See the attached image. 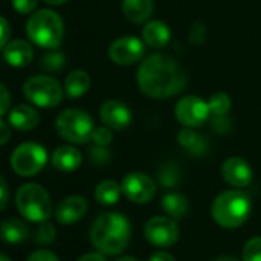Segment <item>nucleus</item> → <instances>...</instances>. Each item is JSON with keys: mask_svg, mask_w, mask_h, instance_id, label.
<instances>
[{"mask_svg": "<svg viewBox=\"0 0 261 261\" xmlns=\"http://www.w3.org/2000/svg\"><path fill=\"white\" fill-rule=\"evenodd\" d=\"M188 82L186 71L172 57L151 54L137 71V83L143 94L152 98H168L183 91Z\"/></svg>", "mask_w": 261, "mask_h": 261, "instance_id": "nucleus-1", "label": "nucleus"}, {"mask_svg": "<svg viewBox=\"0 0 261 261\" xmlns=\"http://www.w3.org/2000/svg\"><path fill=\"white\" fill-rule=\"evenodd\" d=\"M130 240V223L118 212L100 214L91 226L94 247L106 255L121 253Z\"/></svg>", "mask_w": 261, "mask_h": 261, "instance_id": "nucleus-2", "label": "nucleus"}, {"mask_svg": "<svg viewBox=\"0 0 261 261\" xmlns=\"http://www.w3.org/2000/svg\"><path fill=\"white\" fill-rule=\"evenodd\" d=\"M250 198L240 189L221 192L212 203L211 214L217 224L226 229H235L246 223L250 214Z\"/></svg>", "mask_w": 261, "mask_h": 261, "instance_id": "nucleus-3", "label": "nucleus"}, {"mask_svg": "<svg viewBox=\"0 0 261 261\" xmlns=\"http://www.w3.org/2000/svg\"><path fill=\"white\" fill-rule=\"evenodd\" d=\"M27 34L37 46L54 49L63 40V20L51 10H40L30 17L27 23Z\"/></svg>", "mask_w": 261, "mask_h": 261, "instance_id": "nucleus-4", "label": "nucleus"}, {"mask_svg": "<svg viewBox=\"0 0 261 261\" xmlns=\"http://www.w3.org/2000/svg\"><path fill=\"white\" fill-rule=\"evenodd\" d=\"M16 206L27 220L34 223H43L53 214V203L48 192L36 183H27L17 191Z\"/></svg>", "mask_w": 261, "mask_h": 261, "instance_id": "nucleus-5", "label": "nucleus"}, {"mask_svg": "<svg viewBox=\"0 0 261 261\" xmlns=\"http://www.w3.org/2000/svg\"><path fill=\"white\" fill-rule=\"evenodd\" d=\"M59 136L74 145L86 143L94 130L92 118L82 109H66L56 120Z\"/></svg>", "mask_w": 261, "mask_h": 261, "instance_id": "nucleus-6", "label": "nucleus"}, {"mask_svg": "<svg viewBox=\"0 0 261 261\" xmlns=\"http://www.w3.org/2000/svg\"><path fill=\"white\" fill-rule=\"evenodd\" d=\"M25 97L40 108H54L60 105L63 98V89L60 83L46 75H36L25 82L23 85Z\"/></svg>", "mask_w": 261, "mask_h": 261, "instance_id": "nucleus-7", "label": "nucleus"}, {"mask_svg": "<svg viewBox=\"0 0 261 261\" xmlns=\"http://www.w3.org/2000/svg\"><path fill=\"white\" fill-rule=\"evenodd\" d=\"M48 162L46 149L34 142H27L17 146L11 155V166L16 174L31 177L39 174Z\"/></svg>", "mask_w": 261, "mask_h": 261, "instance_id": "nucleus-8", "label": "nucleus"}, {"mask_svg": "<svg viewBox=\"0 0 261 261\" xmlns=\"http://www.w3.org/2000/svg\"><path fill=\"white\" fill-rule=\"evenodd\" d=\"M175 117L185 127H197L207 121L211 117V108L201 97L188 95L177 101Z\"/></svg>", "mask_w": 261, "mask_h": 261, "instance_id": "nucleus-9", "label": "nucleus"}, {"mask_svg": "<svg viewBox=\"0 0 261 261\" xmlns=\"http://www.w3.org/2000/svg\"><path fill=\"white\" fill-rule=\"evenodd\" d=\"M180 235L178 226L171 217H152L145 224V238L157 247H171Z\"/></svg>", "mask_w": 261, "mask_h": 261, "instance_id": "nucleus-10", "label": "nucleus"}, {"mask_svg": "<svg viewBox=\"0 0 261 261\" xmlns=\"http://www.w3.org/2000/svg\"><path fill=\"white\" fill-rule=\"evenodd\" d=\"M121 192L129 201L145 204L155 197L157 185L149 175L143 172H130L121 181Z\"/></svg>", "mask_w": 261, "mask_h": 261, "instance_id": "nucleus-11", "label": "nucleus"}, {"mask_svg": "<svg viewBox=\"0 0 261 261\" xmlns=\"http://www.w3.org/2000/svg\"><path fill=\"white\" fill-rule=\"evenodd\" d=\"M143 54L145 43L134 36L118 37L109 46V59L120 66H127L140 62Z\"/></svg>", "mask_w": 261, "mask_h": 261, "instance_id": "nucleus-12", "label": "nucleus"}, {"mask_svg": "<svg viewBox=\"0 0 261 261\" xmlns=\"http://www.w3.org/2000/svg\"><path fill=\"white\" fill-rule=\"evenodd\" d=\"M221 175L224 181L237 189L246 188L252 181V168L241 157H230L221 165Z\"/></svg>", "mask_w": 261, "mask_h": 261, "instance_id": "nucleus-13", "label": "nucleus"}, {"mask_svg": "<svg viewBox=\"0 0 261 261\" xmlns=\"http://www.w3.org/2000/svg\"><path fill=\"white\" fill-rule=\"evenodd\" d=\"M100 118L105 126L111 129H124L133 120L130 109L120 100H108L100 108Z\"/></svg>", "mask_w": 261, "mask_h": 261, "instance_id": "nucleus-14", "label": "nucleus"}, {"mask_svg": "<svg viewBox=\"0 0 261 261\" xmlns=\"http://www.w3.org/2000/svg\"><path fill=\"white\" fill-rule=\"evenodd\" d=\"M88 211V201L80 195H72L62 200L56 207V218L62 224L77 223L85 217Z\"/></svg>", "mask_w": 261, "mask_h": 261, "instance_id": "nucleus-15", "label": "nucleus"}, {"mask_svg": "<svg viewBox=\"0 0 261 261\" xmlns=\"http://www.w3.org/2000/svg\"><path fill=\"white\" fill-rule=\"evenodd\" d=\"M123 16L133 23L148 22L154 11L152 0H123L121 4Z\"/></svg>", "mask_w": 261, "mask_h": 261, "instance_id": "nucleus-16", "label": "nucleus"}, {"mask_svg": "<svg viewBox=\"0 0 261 261\" xmlns=\"http://www.w3.org/2000/svg\"><path fill=\"white\" fill-rule=\"evenodd\" d=\"M143 39L145 43L154 49L165 48L171 40V30L162 20H151L143 28Z\"/></svg>", "mask_w": 261, "mask_h": 261, "instance_id": "nucleus-17", "label": "nucleus"}, {"mask_svg": "<svg viewBox=\"0 0 261 261\" xmlns=\"http://www.w3.org/2000/svg\"><path fill=\"white\" fill-rule=\"evenodd\" d=\"M33 56H34L33 48L25 40H14V42L8 43L4 51L5 60L14 68L28 66L33 60Z\"/></svg>", "mask_w": 261, "mask_h": 261, "instance_id": "nucleus-18", "label": "nucleus"}, {"mask_svg": "<svg viewBox=\"0 0 261 261\" xmlns=\"http://www.w3.org/2000/svg\"><path fill=\"white\" fill-rule=\"evenodd\" d=\"M39 121V112L28 105H19L10 112V124L20 130H31L37 127Z\"/></svg>", "mask_w": 261, "mask_h": 261, "instance_id": "nucleus-19", "label": "nucleus"}, {"mask_svg": "<svg viewBox=\"0 0 261 261\" xmlns=\"http://www.w3.org/2000/svg\"><path fill=\"white\" fill-rule=\"evenodd\" d=\"M53 165L62 172H72L82 165V154L74 146H60L53 154Z\"/></svg>", "mask_w": 261, "mask_h": 261, "instance_id": "nucleus-20", "label": "nucleus"}, {"mask_svg": "<svg viewBox=\"0 0 261 261\" xmlns=\"http://www.w3.org/2000/svg\"><path fill=\"white\" fill-rule=\"evenodd\" d=\"M30 235L28 226L19 218H10L0 226V237L8 244H19L23 243Z\"/></svg>", "mask_w": 261, "mask_h": 261, "instance_id": "nucleus-21", "label": "nucleus"}, {"mask_svg": "<svg viewBox=\"0 0 261 261\" xmlns=\"http://www.w3.org/2000/svg\"><path fill=\"white\" fill-rule=\"evenodd\" d=\"M162 207L163 211L174 220H180L185 217V214L189 209L188 198L180 192H168L162 198Z\"/></svg>", "mask_w": 261, "mask_h": 261, "instance_id": "nucleus-22", "label": "nucleus"}, {"mask_svg": "<svg viewBox=\"0 0 261 261\" xmlns=\"http://www.w3.org/2000/svg\"><path fill=\"white\" fill-rule=\"evenodd\" d=\"M89 86H91V79H89L88 72H85L82 69L72 71L65 80V91L71 98H79V97L85 95L88 92Z\"/></svg>", "mask_w": 261, "mask_h": 261, "instance_id": "nucleus-23", "label": "nucleus"}, {"mask_svg": "<svg viewBox=\"0 0 261 261\" xmlns=\"http://www.w3.org/2000/svg\"><path fill=\"white\" fill-rule=\"evenodd\" d=\"M121 185L115 183L114 180H105L97 185L95 188V200L103 206H112L120 200L121 195Z\"/></svg>", "mask_w": 261, "mask_h": 261, "instance_id": "nucleus-24", "label": "nucleus"}, {"mask_svg": "<svg viewBox=\"0 0 261 261\" xmlns=\"http://www.w3.org/2000/svg\"><path fill=\"white\" fill-rule=\"evenodd\" d=\"M178 143L195 155H201L206 151V142L201 136H197L192 127H186L178 134Z\"/></svg>", "mask_w": 261, "mask_h": 261, "instance_id": "nucleus-25", "label": "nucleus"}, {"mask_svg": "<svg viewBox=\"0 0 261 261\" xmlns=\"http://www.w3.org/2000/svg\"><path fill=\"white\" fill-rule=\"evenodd\" d=\"M209 108H211V114L215 117H223L230 111L232 101L230 97L226 92H215L214 95H211L209 98Z\"/></svg>", "mask_w": 261, "mask_h": 261, "instance_id": "nucleus-26", "label": "nucleus"}, {"mask_svg": "<svg viewBox=\"0 0 261 261\" xmlns=\"http://www.w3.org/2000/svg\"><path fill=\"white\" fill-rule=\"evenodd\" d=\"M243 261H261V237H252L243 246Z\"/></svg>", "mask_w": 261, "mask_h": 261, "instance_id": "nucleus-27", "label": "nucleus"}, {"mask_svg": "<svg viewBox=\"0 0 261 261\" xmlns=\"http://www.w3.org/2000/svg\"><path fill=\"white\" fill-rule=\"evenodd\" d=\"M159 180L165 188H172L180 180V172L175 165H165L159 172Z\"/></svg>", "mask_w": 261, "mask_h": 261, "instance_id": "nucleus-28", "label": "nucleus"}, {"mask_svg": "<svg viewBox=\"0 0 261 261\" xmlns=\"http://www.w3.org/2000/svg\"><path fill=\"white\" fill-rule=\"evenodd\" d=\"M56 238V229L51 223L43 221L36 232V241L39 244H51Z\"/></svg>", "mask_w": 261, "mask_h": 261, "instance_id": "nucleus-29", "label": "nucleus"}, {"mask_svg": "<svg viewBox=\"0 0 261 261\" xmlns=\"http://www.w3.org/2000/svg\"><path fill=\"white\" fill-rule=\"evenodd\" d=\"M91 139H92V142H94L97 146H108V145L112 142V133H111V127H108V126L94 127Z\"/></svg>", "mask_w": 261, "mask_h": 261, "instance_id": "nucleus-30", "label": "nucleus"}, {"mask_svg": "<svg viewBox=\"0 0 261 261\" xmlns=\"http://www.w3.org/2000/svg\"><path fill=\"white\" fill-rule=\"evenodd\" d=\"M13 7L20 14H30L37 7V0H13Z\"/></svg>", "mask_w": 261, "mask_h": 261, "instance_id": "nucleus-31", "label": "nucleus"}, {"mask_svg": "<svg viewBox=\"0 0 261 261\" xmlns=\"http://www.w3.org/2000/svg\"><path fill=\"white\" fill-rule=\"evenodd\" d=\"M206 37V28L203 23H194L192 28H191V33H189V40L191 43L197 45V43H201Z\"/></svg>", "mask_w": 261, "mask_h": 261, "instance_id": "nucleus-32", "label": "nucleus"}, {"mask_svg": "<svg viewBox=\"0 0 261 261\" xmlns=\"http://www.w3.org/2000/svg\"><path fill=\"white\" fill-rule=\"evenodd\" d=\"M10 105H11V95H10L8 89L0 83V117L8 114Z\"/></svg>", "mask_w": 261, "mask_h": 261, "instance_id": "nucleus-33", "label": "nucleus"}, {"mask_svg": "<svg viewBox=\"0 0 261 261\" xmlns=\"http://www.w3.org/2000/svg\"><path fill=\"white\" fill-rule=\"evenodd\" d=\"M28 261H60L51 250H36L30 255Z\"/></svg>", "mask_w": 261, "mask_h": 261, "instance_id": "nucleus-34", "label": "nucleus"}, {"mask_svg": "<svg viewBox=\"0 0 261 261\" xmlns=\"http://www.w3.org/2000/svg\"><path fill=\"white\" fill-rule=\"evenodd\" d=\"M8 39H10V25L4 17H0V49L7 46Z\"/></svg>", "mask_w": 261, "mask_h": 261, "instance_id": "nucleus-35", "label": "nucleus"}, {"mask_svg": "<svg viewBox=\"0 0 261 261\" xmlns=\"http://www.w3.org/2000/svg\"><path fill=\"white\" fill-rule=\"evenodd\" d=\"M91 157L97 163H106L109 160V152L106 151L105 146H97L91 151Z\"/></svg>", "mask_w": 261, "mask_h": 261, "instance_id": "nucleus-36", "label": "nucleus"}, {"mask_svg": "<svg viewBox=\"0 0 261 261\" xmlns=\"http://www.w3.org/2000/svg\"><path fill=\"white\" fill-rule=\"evenodd\" d=\"M8 200H10L8 185H7V181L2 177H0V211L5 209V206L8 204Z\"/></svg>", "mask_w": 261, "mask_h": 261, "instance_id": "nucleus-37", "label": "nucleus"}, {"mask_svg": "<svg viewBox=\"0 0 261 261\" xmlns=\"http://www.w3.org/2000/svg\"><path fill=\"white\" fill-rule=\"evenodd\" d=\"M11 137V129L8 126V123H5L4 120H0V145H5Z\"/></svg>", "mask_w": 261, "mask_h": 261, "instance_id": "nucleus-38", "label": "nucleus"}, {"mask_svg": "<svg viewBox=\"0 0 261 261\" xmlns=\"http://www.w3.org/2000/svg\"><path fill=\"white\" fill-rule=\"evenodd\" d=\"M148 261H175V258H174L171 253L160 250V252H154V253L149 256Z\"/></svg>", "mask_w": 261, "mask_h": 261, "instance_id": "nucleus-39", "label": "nucleus"}, {"mask_svg": "<svg viewBox=\"0 0 261 261\" xmlns=\"http://www.w3.org/2000/svg\"><path fill=\"white\" fill-rule=\"evenodd\" d=\"M79 261H106L101 252H89L79 258Z\"/></svg>", "mask_w": 261, "mask_h": 261, "instance_id": "nucleus-40", "label": "nucleus"}, {"mask_svg": "<svg viewBox=\"0 0 261 261\" xmlns=\"http://www.w3.org/2000/svg\"><path fill=\"white\" fill-rule=\"evenodd\" d=\"M45 2L48 5H63L65 2H68V0H45Z\"/></svg>", "mask_w": 261, "mask_h": 261, "instance_id": "nucleus-41", "label": "nucleus"}, {"mask_svg": "<svg viewBox=\"0 0 261 261\" xmlns=\"http://www.w3.org/2000/svg\"><path fill=\"white\" fill-rule=\"evenodd\" d=\"M215 261H240V259H237L235 256H221V258H218Z\"/></svg>", "mask_w": 261, "mask_h": 261, "instance_id": "nucleus-42", "label": "nucleus"}, {"mask_svg": "<svg viewBox=\"0 0 261 261\" xmlns=\"http://www.w3.org/2000/svg\"><path fill=\"white\" fill-rule=\"evenodd\" d=\"M117 261H139V259L134 258V256H121V258H118Z\"/></svg>", "mask_w": 261, "mask_h": 261, "instance_id": "nucleus-43", "label": "nucleus"}, {"mask_svg": "<svg viewBox=\"0 0 261 261\" xmlns=\"http://www.w3.org/2000/svg\"><path fill=\"white\" fill-rule=\"evenodd\" d=\"M0 261H11L5 253H2V252H0Z\"/></svg>", "mask_w": 261, "mask_h": 261, "instance_id": "nucleus-44", "label": "nucleus"}]
</instances>
